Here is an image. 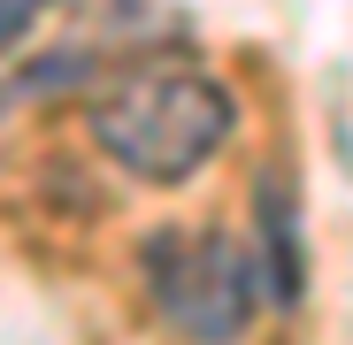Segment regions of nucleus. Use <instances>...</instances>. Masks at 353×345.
I'll use <instances>...</instances> for the list:
<instances>
[{
	"label": "nucleus",
	"instance_id": "f257e3e1",
	"mask_svg": "<svg viewBox=\"0 0 353 345\" xmlns=\"http://www.w3.org/2000/svg\"><path fill=\"white\" fill-rule=\"evenodd\" d=\"M85 131L123 177H139V185H192L230 146V131H239V100L200 62L146 54V62H115L92 85Z\"/></svg>",
	"mask_w": 353,
	"mask_h": 345
},
{
	"label": "nucleus",
	"instance_id": "f03ea898",
	"mask_svg": "<svg viewBox=\"0 0 353 345\" xmlns=\"http://www.w3.org/2000/svg\"><path fill=\"white\" fill-rule=\"evenodd\" d=\"M139 284L185 345H239L269 292V269L261 246L230 222H169L139 238Z\"/></svg>",
	"mask_w": 353,
	"mask_h": 345
},
{
	"label": "nucleus",
	"instance_id": "7ed1b4c3",
	"mask_svg": "<svg viewBox=\"0 0 353 345\" xmlns=\"http://www.w3.org/2000/svg\"><path fill=\"white\" fill-rule=\"evenodd\" d=\"M254 246H261V269H269V300H300L307 292V253H300V200L276 169H261L254 185Z\"/></svg>",
	"mask_w": 353,
	"mask_h": 345
},
{
	"label": "nucleus",
	"instance_id": "20e7f679",
	"mask_svg": "<svg viewBox=\"0 0 353 345\" xmlns=\"http://www.w3.org/2000/svg\"><path fill=\"white\" fill-rule=\"evenodd\" d=\"M46 8H54V0H0V54H16V46L39 31Z\"/></svg>",
	"mask_w": 353,
	"mask_h": 345
}]
</instances>
